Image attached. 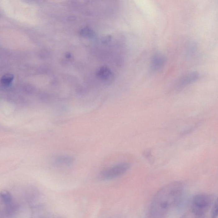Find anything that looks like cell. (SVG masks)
<instances>
[{
    "mask_svg": "<svg viewBox=\"0 0 218 218\" xmlns=\"http://www.w3.org/2000/svg\"><path fill=\"white\" fill-rule=\"evenodd\" d=\"M184 189V185L180 182H171L160 189L150 204L149 208L150 217H166L179 203Z\"/></svg>",
    "mask_w": 218,
    "mask_h": 218,
    "instance_id": "cell-1",
    "label": "cell"
},
{
    "mask_svg": "<svg viewBox=\"0 0 218 218\" xmlns=\"http://www.w3.org/2000/svg\"><path fill=\"white\" fill-rule=\"evenodd\" d=\"M213 203V198L209 195L198 194L194 196L192 199L191 211L196 216L203 217L208 211Z\"/></svg>",
    "mask_w": 218,
    "mask_h": 218,
    "instance_id": "cell-2",
    "label": "cell"
},
{
    "mask_svg": "<svg viewBox=\"0 0 218 218\" xmlns=\"http://www.w3.org/2000/svg\"><path fill=\"white\" fill-rule=\"evenodd\" d=\"M130 165L128 162H122L101 172L99 178L101 180H109L119 177L130 169Z\"/></svg>",
    "mask_w": 218,
    "mask_h": 218,
    "instance_id": "cell-3",
    "label": "cell"
},
{
    "mask_svg": "<svg viewBox=\"0 0 218 218\" xmlns=\"http://www.w3.org/2000/svg\"><path fill=\"white\" fill-rule=\"evenodd\" d=\"M200 78L199 72L193 71L186 74L181 77L177 82V88H184L192 83L195 82Z\"/></svg>",
    "mask_w": 218,
    "mask_h": 218,
    "instance_id": "cell-4",
    "label": "cell"
},
{
    "mask_svg": "<svg viewBox=\"0 0 218 218\" xmlns=\"http://www.w3.org/2000/svg\"><path fill=\"white\" fill-rule=\"evenodd\" d=\"M167 62V58L160 53H155L152 55L151 61V67L152 70L158 71L163 68Z\"/></svg>",
    "mask_w": 218,
    "mask_h": 218,
    "instance_id": "cell-5",
    "label": "cell"
},
{
    "mask_svg": "<svg viewBox=\"0 0 218 218\" xmlns=\"http://www.w3.org/2000/svg\"><path fill=\"white\" fill-rule=\"evenodd\" d=\"M75 161L73 157L70 155H60L56 157L54 160V163L56 166H68L72 164Z\"/></svg>",
    "mask_w": 218,
    "mask_h": 218,
    "instance_id": "cell-6",
    "label": "cell"
},
{
    "mask_svg": "<svg viewBox=\"0 0 218 218\" xmlns=\"http://www.w3.org/2000/svg\"><path fill=\"white\" fill-rule=\"evenodd\" d=\"M97 76L104 81H108L112 77V73L108 67H102L98 70Z\"/></svg>",
    "mask_w": 218,
    "mask_h": 218,
    "instance_id": "cell-7",
    "label": "cell"
},
{
    "mask_svg": "<svg viewBox=\"0 0 218 218\" xmlns=\"http://www.w3.org/2000/svg\"><path fill=\"white\" fill-rule=\"evenodd\" d=\"M0 199L3 203L8 205L11 203L12 200V197L10 192L7 191H3L0 192Z\"/></svg>",
    "mask_w": 218,
    "mask_h": 218,
    "instance_id": "cell-8",
    "label": "cell"
},
{
    "mask_svg": "<svg viewBox=\"0 0 218 218\" xmlns=\"http://www.w3.org/2000/svg\"><path fill=\"white\" fill-rule=\"evenodd\" d=\"M14 78V77L13 75L11 74H6L3 75L2 77L0 80V82L3 86L7 87L11 85Z\"/></svg>",
    "mask_w": 218,
    "mask_h": 218,
    "instance_id": "cell-9",
    "label": "cell"
},
{
    "mask_svg": "<svg viewBox=\"0 0 218 218\" xmlns=\"http://www.w3.org/2000/svg\"><path fill=\"white\" fill-rule=\"evenodd\" d=\"M218 215V202L216 199L213 203L212 206L211 211V216L212 218H215Z\"/></svg>",
    "mask_w": 218,
    "mask_h": 218,
    "instance_id": "cell-10",
    "label": "cell"
},
{
    "mask_svg": "<svg viewBox=\"0 0 218 218\" xmlns=\"http://www.w3.org/2000/svg\"><path fill=\"white\" fill-rule=\"evenodd\" d=\"M81 34L83 36L86 37L92 38L94 36V32L89 29L86 28L82 30L81 32Z\"/></svg>",
    "mask_w": 218,
    "mask_h": 218,
    "instance_id": "cell-11",
    "label": "cell"
},
{
    "mask_svg": "<svg viewBox=\"0 0 218 218\" xmlns=\"http://www.w3.org/2000/svg\"><path fill=\"white\" fill-rule=\"evenodd\" d=\"M143 155L146 159H147L151 163H153V156L151 151L150 150H145L143 152Z\"/></svg>",
    "mask_w": 218,
    "mask_h": 218,
    "instance_id": "cell-12",
    "label": "cell"
}]
</instances>
